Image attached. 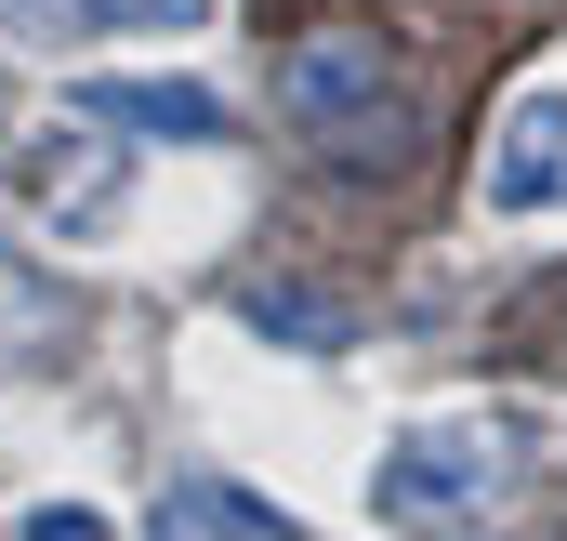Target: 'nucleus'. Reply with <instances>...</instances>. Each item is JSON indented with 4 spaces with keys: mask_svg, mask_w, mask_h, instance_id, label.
Here are the masks:
<instances>
[{
    "mask_svg": "<svg viewBox=\"0 0 567 541\" xmlns=\"http://www.w3.org/2000/svg\"><path fill=\"white\" fill-rule=\"evenodd\" d=\"M278 106L303 120V133H330L343 159H396V80H383V40H370V27H317V40H290Z\"/></svg>",
    "mask_w": 567,
    "mask_h": 541,
    "instance_id": "obj_1",
    "label": "nucleus"
},
{
    "mask_svg": "<svg viewBox=\"0 0 567 541\" xmlns=\"http://www.w3.org/2000/svg\"><path fill=\"white\" fill-rule=\"evenodd\" d=\"M0 185L53 225V238H106L120 225V198H133V159H120V133H66V120H40V133H13L0 145Z\"/></svg>",
    "mask_w": 567,
    "mask_h": 541,
    "instance_id": "obj_2",
    "label": "nucleus"
},
{
    "mask_svg": "<svg viewBox=\"0 0 567 541\" xmlns=\"http://www.w3.org/2000/svg\"><path fill=\"white\" fill-rule=\"evenodd\" d=\"M515 476V449H502V422H423V436H396L383 449V516H410V529H435V516H475L488 489Z\"/></svg>",
    "mask_w": 567,
    "mask_h": 541,
    "instance_id": "obj_3",
    "label": "nucleus"
},
{
    "mask_svg": "<svg viewBox=\"0 0 567 541\" xmlns=\"http://www.w3.org/2000/svg\"><path fill=\"white\" fill-rule=\"evenodd\" d=\"M502 225H542L567 212V80H528L515 106H502V133H488V185H475Z\"/></svg>",
    "mask_w": 567,
    "mask_h": 541,
    "instance_id": "obj_4",
    "label": "nucleus"
},
{
    "mask_svg": "<svg viewBox=\"0 0 567 541\" xmlns=\"http://www.w3.org/2000/svg\"><path fill=\"white\" fill-rule=\"evenodd\" d=\"M80 120H106V133H172V145H225V93H198V80H80Z\"/></svg>",
    "mask_w": 567,
    "mask_h": 541,
    "instance_id": "obj_5",
    "label": "nucleus"
},
{
    "mask_svg": "<svg viewBox=\"0 0 567 541\" xmlns=\"http://www.w3.org/2000/svg\"><path fill=\"white\" fill-rule=\"evenodd\" d=\"M251 330H265V344H303V357H343V344H357V317H343L330 290H278V277L251 290Z\"/></svg>",
    "mask_w": 567,
    "mask_h": 541,
    "instance_id": "obj_6",
    "label": "nucleus"
},
{
    "mask_svg": "<svg viewBox=\"0 0 567 541\" xmlns=\"http://www.w3.org/2000/svg\"><path fill=\"white\" fill-rule=\"evenodd\" d=\"M0 40L13 53H66V40H93V0H0Z\"/></svg>",
    "mask_w": 567,
    "mask_h": 541,
    "instance_id": "obj_7",
    "label": "nucleus"
},
{
    "mask_svg": "<svg viewBox=\"0 0 567 541\" xmlns=\"http://www.w3.org/2000/svg\"><path fill=\"white\" fill-rule=\"evenodd\" d=\"M212 27V0H93V40H185Z\"/></svg>",
    "mask_w": 567,
    "mask_h": 541,
    "instance_id": "obj_8",
    "label": "nucleus"
},
{
    "mask_svg": "<svg viewBox=\"0 0 567 541\" xmlns=\"http://www.w3.org/2000/svg\"><path fill=\"white\" fill-rule=\"evenodd\" d=\"M13 541H120V529H106L93 502H40V516H27V529H13Z\"/></svg>",
    "mask_w": 567,
    "mask_h": 541,
    "instance_id": "obj_9",
    "label": "nucleus"
},
{
    "mask_svg": "<svg viewBox=\"0 0 567 541\" xmlns=\"http://www.w3.org/2000/svg\"><path fill=\"white\" fill-rule=\"evenodd\" d=\"M27 317H40V304H27V290L0 277V344H27Z\"/></svg>",
    "mask_w": 567,
    "mask_h": 541,
    "instance_id": "obj_10",
    "label": "nucleus"
},
{
    "mask_svg": "<svg viewBox=\"0 0 567 541\" xmlns=\"http://www.w3.org/2000/svg\"><path fill=\"white\" fill-rule=\"evenodd\" d=\"M158 541H198V529H185V516H158Z\"/></svg>",
    "mask_w": 567,
    "mask_h": 541,
    "instance_id": "obj_11",
    "label": "nucleus"
}]
</instances>
